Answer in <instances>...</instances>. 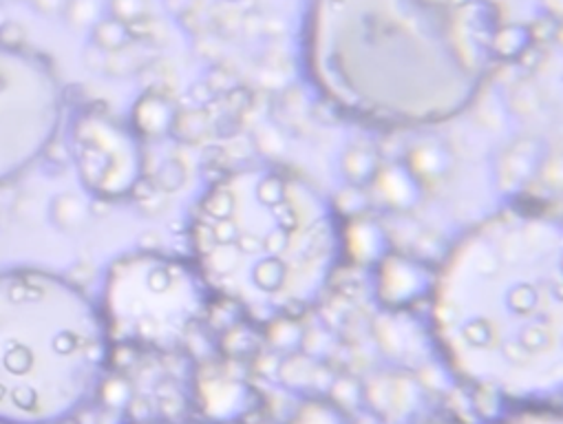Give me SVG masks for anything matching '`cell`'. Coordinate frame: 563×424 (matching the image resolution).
<instances>
[{"instance_id": "obj_1", "label": "cell", "mask_w": 563, "mask_h": 424, "mask_svg": "<svg viewBox=\"0 0 563 424\" xmlns=\"http://www.w3.org/2000/svg\"><path fill=\"white\" fill-rule=\"evenodd\" d=\"M442 356L473 389L563 400V217L510 208L466 233L431 290Z\"/></svg>"}, {"instance_id": "obj_2", "label": "cell", "mask_w": 563, "mask_h": 424, "mask_svg": "<svg viewBox=\"0 0 563 424\" xmlns=\"http://www.w3.org/2000/svg\"><path fill=\"white\" fill-rule=\"evenodd\" d=\"M493 0H312L306 60L345 115L440 124L479 96L499 58Z\"/></svg>"}, {"instance_id": "obj_3", "label": "cell", "mask_w": 563, "mask_h": 424, "mask_svg": "<svg viewBox=\"0 0 563 424\" xmlns=\"http://www.w3.org/2000/svg\"><path fill=\"white\" fill-rule=\"evenodd\" d=\"M195 246L210 286L254 323L272 325L323 299L345 237L339 212L303 177L250 168L206 197Z\"/></svg>"}, {"instance_id": "obj_4", "label": "cell", "mask_w": 563, "mask_h": 424, "mask_svg": "<svg viewBox=\"0 0 563 424\" xmlns=\"http://www.w3.org/2000/svg\"><path fill=\"white\" fill-rule=\"evenodd\" d=\"M131 38L133 36H131L129 25L118 19H107V21L98 23V27L93 30V41L104 52H120L129 45Z\"/></svg>"}, {"instance_id": "obj_5", "label": "cell", "mask_w": 563, "mask_h": 424, "mask_svg": "<svg viewBox=\"0 0 563 424\" xmlns=\"http://www.w3.org/2000/svg\"><path fill=\"white\" fill-rule=\"evenodd\" d=\"M54 220L65 231H76L87 220V208L76 194H63L54 201Z\"/></svg>"}, {"instance_id": "obj_6", "label": "cell", "mask_w": 563, "mask_h": 424, "mask_svg": "<svg viewBox=\"0 0 563 424\" xmlns=\"http://www.w3.org/2000/svg\"><path fill=\"white\" fill-rule=\"evenodd\" d=\"M111 12H113V19L131 25L144 19L146 5L144 0H111Z\"/></svg>"}, {"instance_id": "obj_7", "label": "cell", "mask_w": 563, "mask_h": 424, "mask_svg": "<svg viewBox=\"0 0 563 424\" xmlns=\"http://www.w3.org/2000/svg\"><path fill=\"white\" fill-rule=\"evenodd\" d=\"M104 402L111 409H124L131 402V384L124 378H111L104 387Z\"/></svg>"}, {"instance_id": "obj_8", "label": "cell", "mask_w": 563, "mask_h": 424, "mask_svg": "<svg viewBox=\"0 0 563 424\" xmlns=\"http://www.w3.org/2000/svg\"><path fill=\"white\" fill-rule=\"evenodd\" d=\"M25 43V30L16 23H5L3 27H0V45H3L5 49H19L21 45Z\"/></svg>"}, {"instance_id": "obj_9", "label": "cell", "mask_w": 563, "mask_h": 424, "mask_svg": "<svg viewBox=\"0 0 563 424\" xmlns=\"http://www.w3.org/2000/svg\"><path fill=\"white\" fill-rule=\"evenodd\" d=\"M34 5H36L41 12H45V14H54V12H60V10H63L65 0H34Z\"/></svg>"}, {"instance_id": "obj_10", "label": "cell", "mask_w": 563, "mask_h": 424, "mask_svg": "<svg viewBox=\"0 0 563 424\" xmlns=\"http://www.w3.org/2000/svg\"><path fill=\"white\" fill-rule=\"evenodd\" d=\"M135 192H137L135 197L146 199V197H151V194H155V192H157V183H155V181H151V179H142V181L137 183Z\"/></svg>"}, {"instance_id": "obj_11", "label": "cell", "mask_w": 563, "mask_h": 424, "mask_svg": "<svg viewBox=\"0 0 563 424\" xmlns=\"http://www.w3.org/2000/svg\"><path fill=\"white\" fill-rule=\"evenodd\" d=\"M5 25V16L3 14H0V27H3Z\"/></svg>"}]
</instances>
